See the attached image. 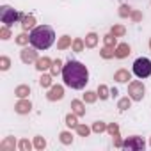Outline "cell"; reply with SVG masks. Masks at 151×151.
<instances>
[{
	"label": "cell",
	"instance_id": "35",
	"mask_svg": "<svg viewBox=\"0 0 151 151\" xmlns=\"http://www.w3.org/2000/svg\"><path fill=\"white\" fill-rule=\"evenodd\" d=\"M16 43H18V45H27V43H30V36H27V34L23 32V34H20V36L16 37Z\"/></svg>",
	"mask_w": 151,
	"mask_h": 151
},
{
	"label": "cell",
	"instance_id": "43",
	"mask_svg": "<svg viewBox=\"0 0 151 151\" xmlns=\"http://www.w3.org/2000/svg\"><path fill=\"white\" fill-rule=\"evenodd\" d=\"M149 144H151V139H149Z\"/></svg>",
	"mask_w": 151,
	"mask_h": 151
},
{
	"label": "cell",
	"instance_id": "4",
	"mask_svg": "<svg viewBox=\"0 0 151 151\" xmlns=\"http://www.w3.org/2000/svg\"><path fill=\"white\" fill-rule=\"evenodd\" d=\"M20 18H22V13L14 11L13 7H9V6H2V7H0V20H2V23L6 27H13Z\"/></svg>",
	"mask_w": 151,
	"mask_h": 151
},
{
	"label": "cell",
	"instance_id": "32",
	"mask_svg": "<svg viewBox=\"0 0 151 151\" xmlns=\"http://www.w3.org/2000/svg\"><path fill=\"white\" fill-rule=\"evenodd\" d=\"M107 130V124L103 123V121H96L94 124H93V132L94 133H101V132H105Z\"/></svg>",
	"mask_w": 151,
	"mask_h": 151
},
{
	"label": "cell",
	"instance_id": "31",
	"mask_svg": "<svg viewBox=\"0 0 151 151\" xmlns=\"http://www.w3.org/2000/svg\"><path fill=\"white\" fill-rule=\"evenodd\" d=\"M96 98H98V93H93V91H87V93L84 94V101H86V103H94Z\"/></svg>",
	"mask_w": 151,
	"mask_h": 151
},
{
	"label": "cell",
	"instance_id": "14",
	"mask_svg": "<svg viewBox=\"0 0 151 151\" xmlns=\"http://www.w3.org/2000/svg\"><path fill=\"white\" fill-rule=\"evenodd\" d=\"M71 110L77 114V116H86V105L80 100H73L71 101Z\"/></svg>",
	"mask_w": 151,
	"mask_h": 151
},
{
	"label": "cell",
	"instance_id": "23",
	"mask_svg": "<svg viewBox=\"0 0 151 151\" xmlns=\"http://www.w3.org/2000/svg\"><path fill=\"white\" fill-rule=\"evenodd\" d=\"M71 46H73V52H77V53H80V52L84 50V46H86V43H84V41H82L80 37H77V39H75V41H73V45H71Z\"/></svg>",
	"mask_w": 151,
	"mask_h": 151
},
{
	"label": "cell",
	"instance_id": "6",
	"mask_svg": "<svg viewBox=\"0 0 151 151\" xmlns=\"http://www.w3.org/2000/svg\"><path fill=\"white\" fill-rule=\"evenodd\" d=\"M123 147L128 149V151H140V149L146 147V142H144L142 137H139V135H132V137H128V139L123 142Z\"/></svg>",
	"mask_w": 151,
	"mask_h": 151
},
{
	"label": "cell",
	"instance_id": "3",
	"mask_svg": "<svg viewBox=\"0 0 151 151\" xmlns=\"http://www.w3.org/2000/svg\"><path fill=\"white\" fill-rule=\"evenodd\" d=\"M133 73L139 78H147L151 75V60L147 57H139L133 62Z\"/></svg>",
	"mask_w": 151,
	"mask_h": 151
},
{
	"label": "cell",
	"instance_id": "25",
	"mask_svg": "<svg viewBox=\"0 0 151 151\" xmlns=\"http://www.w3.org/2000/svg\"><path fill=\"white\" fill-rule=\"evenodd\" d=\"M9 68H11V59L6 57V55H2V57H0V69H2V71H7Z\"/></svg>",
	"mask_w": 151,
	"mask_h": 151
},
{
	"label": "cell",
	"instance_id": "10",
	"mask_svg": "<svg viewBox=\"0 0 151 151\" xmlns=\"http://www.w3.org/2000/svg\"><path fill=\"white\" fill-rule=\"evenodd\" d=\"M114 80L119 82V84H126L128 80H132V75H130L128 69H119V71H116V75H114Z\"/></svg>",
	"mask_w": 151,
	"mask_h": 151
},
{
	"label": "cell",
	"instance_id": "9",
	"mask_svg": "<svg viewBox=\"0 0 151 151\" xmlns=\"http://www.w3.org/2000/svg\"><path fill=\"white\" fill-rule=\"evenodd\" d=\"M30 109H32V103H30L29 100H25V98H20V101L14 105V110H16L18 114H29Z\"/></svg>",
	"mask_w": 151,
	"mask_h": 151
},
{
	"label": "cell",
	"instance_id": "13",
	"mask_svg": "<svg viewBox=\"0 0 151 151\" xmlns=\"http://www.w3.org/2000/svg\"><path fill=\"white\" fill-rule=\"evenodd\" d=\"M52 59H48V57H41V59H37L36 60V69L37 71H46L48 68H52Z\"/></svg>",
	"mask_w": 151,
	"mask_h": 151
},
{
	"label": "cell",
	"instance_id": "33",
	"mask_svg": "<svg viewBox=\"0 0 151 151\" xmlns=\"http://www.w3.org/2000/svg\"><path fill=\"white\" fill-rule=\"evenodd\" d=\"M60 142L66 144V146L71 144V142H73V135H71L69 132H62V133H60Z\"/></svg>",
	"mask_w": 151,
	"mask_h": 151
},
{
	"label": "cell",
	"instance_id": "28",
	"mask_svg": "<svg viewBox=\"0 0 151 151\" xmlns=\"http://www.w3.org/2000/svg\"><path fill=\"white\" fill-rule=\"evenodd\" d=\"M103 41H105V46H110V48H114V46H117L116 45V36L110 32V34H107L105 37H103Z\"/></svg>",
	"mask_w": 151,
	"mask_h": 151
},
{
	"label": "cell",
	"instance_id": "41",
	"mask_svg": "<svg viewBox=\"0 0 151 151\" xmlns=\"http://www.w3.org/2000/svg\"><path fill=\"white\" fill-rule=\"evenodd\" d=\"M110 96H117V89H110Z\"/></svg>",
	"mask_w": 151,
	"mask_h": 151
},
{
	"label": "cell",
	"instance_id": "24",
	"mask_svg": "<svg viewBox=\"0 0 151 151\" xmlns=\"http://www.w3.org/2000/svg\"><path fill=\"white\" fill-rule=\"evenodd\" d=\"M62 62L57 59V60H53V64H52V68H50V71H52V75H59V73H62Z\"/></svg>",
	"mask_w": 151,
	"mask_h": 151
},
{
	"label": "cell",
	"instance_id": "42",
	"mask_svg": "<svg viewBox=\"0 0 151 151\" xmlns=\"http://www.w3.org/2000/svg\"><path fill=\"white\" fill-rule=\"evenodd\" d=\"M149 50H151V39H149Z\"/></svg>",
	"mask_w": 151,
	"mask_h": 151
},
{
	"label": "cell",
	"instance_id": "19",
	"mask_svg": "<svg viewBox=\"0 0 151 151\" xmlns=\"http://www.w3.org/2000/svg\"><path fill=\"white\" fill-rule=\"evenodd\" d=\"M130 105H132V98H130V96H126V98H121V100H119L117 109H119L121 112H124V110H128V109H130Z\"/></svg>",
	"mask_w": 151,
	"mask_h": 151
},
{
	"label": "cell",
	"instance_id": "26",
	"mask_svg": "<svg viewBox=\"0 0 151 151\" xmlns=\"http://www.w3.org/2000/svg\"><path fill=\"white\" fill-rule=\"evenodd\" d=\"M132 13H133V11H132V7H130V6H126V4H123V6L119 7V16H121V18L132 16Z\"/></svg>",
	"mask_w": 151,
	"mask_h": 151
},
{
	"label": "cell",
	"instance_id": "40",
	"mask_svg": "<svg viewBox=\"0 0 151 151\" xmlns=\"http://www.w3.org/2000/svg\"><path fill=\"white\" fill-rule=\"evenodd\" d=\"M114 144H116L117 147H123V142H121V139H119V135H114Z\"/></svg>",
	"mask_w": 151,
	"mask_h": 151
},
{
	"label": "cell",
	"instance_id": "1",
	"mask_svg": "<svg viewBox=\"0 0 151 151\" xmlns=\"http://www.w3.org/2000/svg\"><path fill=\"white\" fill-rule=\"evenodd\" d=\"M62 80L71 89H84L89 82V71L82 62L69 59L62 68Z\"/></svg>",
	"mask_w": 151,
	"mask_h": 151
},
{
	"label": "cell",
	"instance_id": "12",
	"mask_svg": "<svg viewBox=\"0 0 151 151\" xmlns=\"http://www.w3.org/2000/svg\"><path fill=\"white\" fill-rule=\"evenodd\" d=\"M128 55H130V45L121 43V45L116 46V57H117V59H124V57H128Z\"/></svg>",
	"mask_w": 151,
	"mask_h": 151
},
{
	"label": "cell",
	"instance_id": "7",
	"mask_svg": "<svg viewBox=\"0 0 151 151\" xmlns=\"http://www.w3.org/2000/svg\"><path fill=\"white\" fill-rule=\"evenodd\" d=\"M37 48H23L22 50V53H20V57H22V60L25 62V64H30V62H36L37 60V52H36Z\"/></svg>",
	"mask_w": 151,
	"mask_h": 151
},
{
	"label": "cell",
	"instance_id": "18",
	"mask_svg": "<svg viewBox=\"0 0 151 151\" xmlns=\"http://www.w3.org/2000/svg\"><path fill=\"white\" fill-rule=\"evenodd\" d=\"M73 43H71V37L69 36H62L60 39H59V43H57V48L59 50H66L68 46H71Z\"/></svg>",
	"mask_w": 151,
	"mask_h": 151
},
{
	"label": "cell",
	"instance_id": "8",
	"mask_svg": "<svg viewBox=\"0 0 151 151\" xmlns=\"http://www.w3.org/2000/svg\"><path fill=\"white\" fill-rule=\"evenodd\" d=\"M46 98H48L50 101L62 100V98H64V87H62V86H52L50 91H48V94H46Z\"/></svg>",
	"mask_w": 151,
	"mask_h": 151
},
{
	"label": "cell",
	"instance_id": "21",
	"mask_svg": "<svg viewBox=\"0 0 151 151\" xmlns=\"http://www.w3.org/2000/svg\"><path fill=\"white\" fill-rule=\"evenodd\" d=\"M109 96H110V89H109L107 86H103V84L98 86V98H100V100H107Z\"/></svg>",
	"mask_w": 151,
	"mask_h": 151
},
{
	"label": "cell",
	"instance_id": "36",
	"mask_svg": "<svg viewBox=\"0 0 151 151\" xmlns=\"http://www.w3.org/2000/svg\"><path fill=\"white\" fill-rule=\"evenodd\" d=\"M18 147H20L22 151H29V149L32 147V144H30V142H29L27 139H22V140L18 142Z\"/></svg>",
	"mask_w": 151,
	"mask_h": 151
},
{
	"label": "cell",
	"instance_id": "16",
	"mask_svg": "<svg viewBox=\"0 0 151 151\" xmlns=\"http://www.w3.org/2000/svg\"><path fill=\"white\" fill-rule=\"evenodd\" d=\"M86 48H94L96 45H98V36L94 34V32H91V34H87L86 36Z\"/></svg>",
	"mask_w": 151,
	"mask_h": 151
},
{
	"label": "cell",
	"instance_id": "39",
	"mask_svg": "<svg viewBox=\"0 0 151 151\" xmlns=\"http://www.w3.org/2000/svg\"><path fill=\"white\" fill-rule=\"evenodd\" d=\"M132 20H133V22H140V20H142V13L133 11V13H132Z\"/></svg>",
	"mask_w": 151,
	"mask_h": 151
},
{
	"label": "cell",
	"instance_id": "22",
	"mask_svg": "<svg viewBox=\"0 0 151 151\" xmlns=\"http://www.w3.org/2000/svg\"><path fill=\"white\" fill-rule=\"evenodd\" d=\"M66 124L69 126V128H77L78 126V121H77V114H68L66 116Z\"/></svg>",
	"mask_w": 151,
	"mask_h": 151
},
{
	"label": "cell",
	"instance_id": "30",
	"mask_svg": "<svg viewBox=\"0 0 151 151\" xmlns=\"http://www.w3.org/2000/svg\"><path fill=\"white\" fill-rule=\"evenodd\" d=\"M75 130H77V133H78L80 137H87V135L91 133V128H87L86 124H78L77 128H75Z\"/></svg>",
	"mask_w": 151,
	"mask_h": 151
},
{
	"label": "cell",
	"instance_id": "11",
	"mask_svg": "<svg viewBox=\"0 0 151 151\" xmlns=\"http://www.w3.org/2000/svg\"><path fill=\"white\" fill-rule=\"evenodd\" d=\"M14 146H16L14 137H6L0 142V151H14Z\"/></svg>",
	"mask_w": 151,
	"mask_h": 151
},
{
	"label": "cell",
	"instance_id": "38",
	"mask_svg": "<svg viewBox=\"0 0 151 151\" xmlns=\"http://www.w3.org/2000/svg\"><path fill=\"white\" fill-rule=\"evenodd\" d=\"M0 37H2L4 41L11 37V30H9V27H6V25H4L2 29H0Z\"/></svg>",
	"mask_w": 151,
	"mask_h": 151
},
{
	"label": "cell",
	"instance_id": "27",
	"mask_svg": "<svg viewBox=\"0 0 151 151\" xmlns=\"http://www.w3.org/2000/svg\"><path fill=\"white\" fill-rule=\"evenodd\" d=\"M110 32H112L116 37H121V36H124V34H126V29H124L123 25H114Z\"/></svg>",
	"mask_w": 151,
	"mask_h": 151
},
{
	"label": "cell",
	"instance_id": "5",
	"mask_svg": "<svg viewBox=\"0 0 151 151\" xmlns=\"http://www.w3.org/2000/svg\"><path fill=\"white\" fill-rule=\"evenodd\" d=\"M144 93H146V87H144L142 82H139V80L130 82V86H128V96L133 101H140L144 98Z\"/></svg>",
	"mask_w": 151,
	"mask_h": 151
},
{
	"label": "cell",
	"instance_id": "29",
	"mask_svg": "<svg viewBox=\"0 0 151 151\" xmlns=\"http://www.w3.org/2000/svg\"><path fill=\"white\" fill-rule=\"evenodd\" d=\"M39 86L41 87H52V75H43L39 78Z\"/></svg>",
	"mask_w": 151,
	"mask_h": 151
},
{
	"label": "cell",
	"instance_id": "17",
	"mask_svg": "<svg viewBox=\"0 0 151 151\" xmlns=\"http://www.w3.org/2000/svg\"><path fill=\"white\" fill-rule=\"evenodd\" d=\"M14 94H16L18 98H27V96L30 94V87L25 86V84H23V86H18V87L14 89Z\"/></svg>",
	"mask_w": 151,
	"mask_h": 151
},
{
	"label": "cell",
	"instance_id": "2",
	"mask_svg": "<svg viewBox=\"0 0 151 151\" xmlns=\"http://www.w3.org/2000/svg\"><path fill=\"white\" fill-rule=\"evenodd\" d=\"M55 41V32L50 25H39L30 32V45L37 50H48Z\"/></svg>",
	"mask_w": 151,
	"mask_h": 151
},
{
	"label": "cell",
	"instance_id": "15",
	"mask_svg": "<svg viewBox=\"0 0 151 151\" xmlns=\"http://www.w3.org/2000/svg\"><path fill=\"white\" fill-rule=\"evenodd\" d=\"M34 23H36V18H34L32 14H22V29H23V30L32 29Z\"/></svg>",
	"mask_w": 151,
	"mask_h": 151
},
{
	"label": "cell",
	"instance_id": "34",
	"mask_svg": "<svg viewBox=\"0 0 151 151\" xmlns=\"http://www.w3.org/2000/svg\"><path fill=\"white\" fill-rule=\"evenodd\" d=\"M34 147H36V149H45V147H46V140H45L43 137H36V139H34Z\"/></svg>",
	"mask_w": 151,
	"mask_h": 151
},
{
	"label": "cell",
	"instance_id": "20",
	"mask_svg": "<svg viewBox=\"0 0 151 151\" xmlns=\"http://www.w3.org/2000/svg\"><path fill=\"white\" fill-rule=\"evenodd\" d=\"M100 55H101L103 59H112V57H116V50L110 48V46H103L101 52H100Z\"/></svg>",
	"mask_w": 151,
	"mask_h": 151
},
{
	"label": "cell",
	"instance_id": "37",
	"mask_svg": "<svg viewBox=\"0 0 151 151\" xmlns=\"http://www.w3.org/2000/svg\"><path fill=\"white\" fill-rule=\"evenodd\" d=\"M107 132H109L112 137H114V135H119V126H117L116 123H112V124H109V126H107Z\"/></svg>",
	"mask_w": 151,
	"mask_h": 151
}]
</instances>
